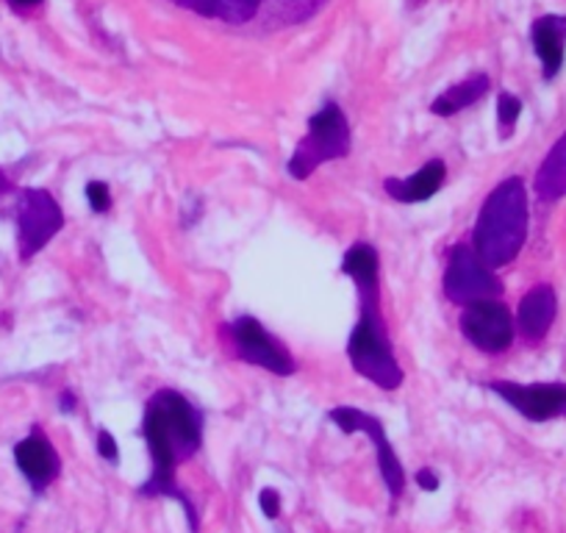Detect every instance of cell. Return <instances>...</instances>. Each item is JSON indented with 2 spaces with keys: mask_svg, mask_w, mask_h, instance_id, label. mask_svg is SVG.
I'll return each instance as SVG.
<instances>
[{
  "mask_svg": "<svg viewBox=\"0 0 566 533\" xmlns=\"http://www.w3.org/2000/svg\"><path fill=\"white\" fill-rule=\"evenodd\" d=\"M97 456H101L103 461H108V464H117L119 461L117 439H114L112 431H106V428H101V431H97Z\"/></svg>",
  "mask_w": 566,
  "mask_h": 533,
  "instance_id": "44dd1931",
  "label": "cell"
},
{
  "mask_svg": "<svg viewBox=\"0 0 566 533\" xmlns=\"http://www.w3.org/2000/svg\"><path fill=\"white\" fill-rule=\"evenodd\" d=\"M417 487L424 489V492H437L439 489V475L431 470V467H422L417 472Z\"/></svg>",
  "mask_w": 566,
  "mask_h": 533,
  "instance_id": "603a6c76",
  "label": "cell"
},
{
  "mask_svg": "<svg viewBox=\"0 0 566 533\" xmlns=\"http://www.w3.org/2000/svg\"><path fill=\"white\" fill-rule=\"evenodd\" d=\"M533 51L542 59V73L544 81H553L555 75L564 67L566 56V18L558 14H544L533 23Z\"/></svg>",
  "mask_w": 566,
  "mask_h": 533,
  "instance_id": "5bb4252c",
  "label": "cell"
},
{
  "mask_svg": "<svg viewBox=\"0 0 566 533\" xmlns=\"http://www.w3.org/2000/svg\"><path fill=\"white\" fill-rule=\"evenodd\" d=\"M14 189V184L9 181V176L3 170H0V198H3V195H9Z\"/></svg>",
  "mask_w": 566,
  "mask_h": 533,
  "instance_id": "4316f807",
  "label": "cell"
},
{
  "mask_svg": "<svg viewBox=\"0 0 566 533\" xmlns=\"http://www.w3.org/2000/svg\"><path fill=\"white\" fill-rule=\"evenodd\" d=\"M261 0H209V18H220L226 23H248L259 12Z\"/></svg>",
  "mask_w": 566,
  "mask_h": 533,
  "instance_id": "ac0fdd59",
  "label": "cell"
},
{
  "mask_svg": "<svg viewBox=\"0 0 566 533\" xmlns=\"http://www.w3.org/2000/svg\"><path fill=\"white\" fill-rule=\"evenodd\" d=\"M489 86H492L489 75H470V79H464L461 84H453L450 90H444V95H439L437 101L431 103V112L437 114V117H453V114L481 103L483 97L489 95Z\"/></svg>",
  "mask_w": 566,
  "mask_h": 533,
  "instance_id": "2e32d148",
  "label": "cell"
},
{
  "mask_svg": "<svg viewBox=\"0 0 566 533\" xmlns=\"http://www.w3.org/2000/svg\"><path fill=\"white\" fill-rule=\"evenodd\" d=\"M259 505H261V511H264L266 520H277V514H281V494H277V489H272V487L261 489Z\"/></svg>",
  "mask_w": 566,
  "mask_h": 533,
  "instance_id": "7402d4cb",
  "label": "cell"
},
{
  "mask_svg": "<svg viewBox=\"0 0 566 533\" xmlns=\"http://www.w3.org/2000/svg\"><path fill=\"white\" fill-rule=\"evenodd\" d=\"M342 275L356 284L358 297L380 295V255L369 242H356L342 259Z\"/></svg>",
  "mask_w": 566,
  "mask_h": 533,
  "instance_id": "9a60e30c",
  "label": "cell"
},
{
  "mask_svg": "<svg viewBox=\"0 0 566 533\" xmlns=\"http://www.w3.org/2000/svg\"><path fill=\"white\" fill-rule=\"evenodd\" d=\"M176 3H181V7H187V9H195V12H200L209 18V0H176Z\"/></svg>",
  "mask_w": 566,
  "mask_h": 533,
  "instance_id": "d4e9b609",
  "label": "cell"
},
{
  "mask_svg": "<svg viewBox=\"0 0 566 533\" xmlns=\"http://www.w3.org/2000/svg\"><path fill=\"white\" fill-rule=\"evenodd\" d=\"M520 114H522V101L511 92H500L497 97V125H500V137L509 139L511 130L516 128L520 123Z\"/></svg>",
  "mask_w": 566,
  "mask_h": 533,
  "instance_id": "d6986e66",
  "label": "cell"
},
{
  "mask_svg": "<svg viewBox=\"0 0 566 533\" xmlns=\"http://www.w3.org/2000/svg\"><path fill=\"white\" fill-rule=\"evenodd\" d=\"M489 391L520 411L525 420L531 422H547L555 417L566 415V384L555 380V384H516V380H489Z\"/></svg>",
  "mask_w": 566,
  "mask_h": 533,
  "instance_id": "30bf717a",
  "label": "cell"
},
{
  "mask_svg": "<svg viewBox=\"0 0 566 533\" xmlns=\"http://www.w3.org/2000/svg\"><path fill=\"white\" fill-rule=\"evenodd\" d=\"M14 464L34 492H45L62 472V459L42 428H31L29 437L14 445Z\"/></svg>",
  "mask_w": 566,
  "mask_h": 533,
  "instance_id": "8fae6325",
  "label": "cell"
},
{
  "mask_svg": "<svg viewBox=\"0 0 566 533\" xmlns=\"http://www.w3.org/2000/svg\"><path fill=\"white\" fill-rule=\"evenodd\" d=\"M350 125L339 103L328 101L317 114L308 117L306 137L297 143L295 154L286 161V170L295 181H306L328 161H339L350 154Z\"/></svg>",
  "mask_w": 566,
  "mask_h": 533,
  "instance_id": "277c9868",
  "label": "cell"
},
{
  "mask_svg": "<svg viewBox=\"0 0 566 533\" xmlns=\"http://www.w3.org/2000/svg\"><path fill=\"white\" fill-rule=\"evenodd\" d=\"M527 226H531V209H527L525 181L520 176H511L500 181L483 200L470 244L481 255L483 264L497 270L522 253Z\"/></svg>",
  "mask_w": 566,
  "mask_h": 533,
  "instance_id": "7a4b0ae2",
  "label": "cell"
},
{
  "mask_svg": "<svg viewBox=\"0 0 566 533\" xmlns=\"http://www.w3.org/2000/svg\"><path fill=\"white\" fill-rule=\"evenodd\" d=\"M64 228V211L48 189H23L18 200V250L31 261Z\"/></svg>",
  "mask_w": 566,
  "mask_h": 533,
  "instance_id": "52a82bcc",
  "label": "cell"
},
{
  "mask_svg": "<svg viewBox=\"0 0 566 533\" xmlns=\"http://www.w3.org/2000/svg\"><path fill=\"white\" fill-rule=\"evenodd\" d=\"M328 420L342 433H367L369 442L375 445V453H378V470L384 475L386 489H389V498H400L402 489H406V472H402L400 459H397L395 448H391L389 437H386L384 422L378 417L367 415V411L353 409V406H336V409L328 411Z\"/></svg>",
  "mask_w": 566,
  "mask_h": 533,
  "instance_id": "ba28073f",
  "label": "cell"
},
{
  "mask_svg": "<svg viewBox=\"0 0 566 533\" xmlns=\"http://www.w3.org/2000/svg\"><path fill=\"white\" fill-rule=\"evenodd\" d=\"M86 200L95 215H106L112 209V189L106 181H90L86 184Z\"/></svg>",
  "mask_w": 566,
  "mask_h": 533,
  "instance_id": "ffe728a7",
  "label": "cell"
},
{
  "mask_svg": "<svg viewBox=\"0 0 566 533\" xmlns=\"http://www.w3.org/2000/svg\"><path fill=\"white\" fill-rule=\"evenodd\" d=\"M9 7L12 9H18V12H29V9H34V7H40L42 0H7Z\"/></svg>",
  "mask_w": 566,
  "mask_h": 533,
  "instance_id": "484cf974",
  "label": "cell"
},
{
  "mask_svg": "<svg viewBox=\"0 0 566 533\" xmlns=\"http://www.w3.org/2000/svg\"><path fill=\"white\" fill-rule=\"evenodd\" d=\"M555 314H558V297L549 284L533 286L527 295H522L520 309H516V328L527 342H538L553 328Z\"/></svg>",
  "mask_w": 566,
  "mask_h": 533,
  "instance_id": "4fadbf2b",
  "label": "cell"
},
{
  "mask_svg": "<svg viewBox=\"0 0 566 533\" xmlns=\"http://www.w3.org/2000/svg\"><path fill=\"white\" fill-rule=\"evenodd\" d=\"M75 406H78V400H75L73 391H70V389L62 391V397H59V409H62L64 415H73Z\"/></svg>",
  "mask_w": 566,
  "mask_h": 533,
  "instance_id": "cb8c5ba5",
  "label": "cell"
},
{
  "mask_svg": "<svg viewBox=\"0 0 566 533\" xmlns=\"http://www.w3.org/2000/svg\"><path fill=\"white\" fill-rule=\"evenodd\" d=\"M444 181H448V165L442 159H431L411 176L386 178L384 192L397 203H424L444 187Z\"/></svg>",
  "mask_w": 566,
  "mask_h": 533,
  "instance_id": "7c38bea8",
  "label": "cell"
},
{
  "mask_svg": "<svg viewBox=\"0 0 566 533\" xmlns=\"http://www.w3.org/2000/svg\"><path fill=\"white\" fill-rule=\"evenodd\" d=\"M226 334L242 362L266 369L272 375H281V378H290V375L297 373V362L290 347L250 314H239L233 323H228Z\"/></svg>",
  "mask_w": 566,
  "mask_h": 533,
  "instance_id": "8992f818",
  "label": "cell"
},
{
  "mask_svg": "<svg viewBox=\"0 0 566 533\" xmlns=\"http://www.w3.org/2000/svg\"><path fill=\"white\" fill-rule=\"evenodd\" d=\"M142 437L148 442L154 472L139 492L145 498H170L184 505L189 531L198 533L200 520L189 494L178 487V464L192 459L203 445V411L176 389H159L145 406L142 417Z\"/></svg>",
  "mask_w": 566,
  "mask_h": 533,
  "instance_id": "6da1fadb",
  "label": "cell"
},
{
  "mask_svg": "<svg viewBox=\"0 0 566 533\" xmlns=\"http://www.w3.org/2000/svg\"><path fill=\"white\" fill-rule=\"evenodd\" d=\"M347 358L361 378L384 391L400 389L406 380V373L391 351L389 331L380 312V295L358 297V323L347 336Z\"/></svg>",
  "mask_w": 566,
  "mask_h": 533,
  "instance_id": "3957f363",
  "label": "cell"
},
{
  "mask_svg": "<svg viewBox=\"0 0 566 533\" xmlns=\"http://www.w3.org/2000/svg\"><path fill=\"white\" fill-rule=\"evenodd\" d=\"M536 195L542 200L566 198V134L553 145L547 159L542 161L536 173Z\"/></svg>",
  "mask_w": 566,
  "mask_h": 533,
  "instance_id": "e0dca14e",
  "label": "cell"
},
{
  "mask_svg": "<svg viewBox=\"0 0 566 533\" xmlns=\"http://www.w3.org/2000/svg\"><path fill=\"white\" fill-rule=\"evenodd\" d=\"M442 290L455 306H470L478 301H494L503 292V284H500L492 266L483 264L472 244L459 242L448 253Z\"/></svg>",
  "mask_w": 566,
  "mask_h": 533,
  "instance_id": "5b68a950",
  "label": "cell"
},
{
  "mask_svg": "<svg viewBox=\"0 0 566 533\" xmlns=\"http://www.w3.org/2000/svg\"><path fill=\"white\" fill-rule=\"evenodd\" d=\"M461 334L481 353L497 356V353H505L514 345L516 323L511 317L509 306H503L494 297V301H478L464 306V312H461Z\"/></svg>",
  "mask_w": 566,
  "mask_h": 533,
  "instance_id": "9c48e42d",
  "label": "cell"
}]
</instances>
